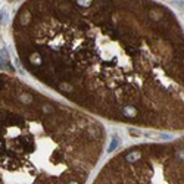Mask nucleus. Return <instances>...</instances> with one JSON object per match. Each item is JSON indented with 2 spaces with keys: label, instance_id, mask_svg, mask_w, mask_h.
Returning <instances> with one entry per match:
<instances>
[{
  "label": "nucleus",
  "instance_id": "f257e3e1",
  "mask_svg": "<svg viewBox=\"0 0 184 184\" xmlns=\"http://www.w3.org/2000/svg\"><path fill=\"white\" fill-rule=\"evenodd\" d=\"M19 62L102 118L184 130V37L146 0H27L12 19Z\"/></svg>",
  "mask_w": 184,
  "mask_h": 184
},
{
  "label": "nucleus",
  "instance_id": "f03ea898",
  "mask_svg": "<svg viewBox=\"0 0 184 184\" xmlns=\"http://www.w3.org/2000/svg\"><path fill=\"white\" fill-rule=\"evenodd\" d=\"M105 142L94 118L0 72V184H87Z\"/></svg>",
  "mask_w": 184,
  "mask_h": 184
},
{
  "label": "nucleus",
  "instance_id": "7ed1b4c3",
  "mask_svg": "<svg viewBox=\"0 0 184 184\" xmlns=\"http://www.w3.org/2000/svg\"><path fill=\"white\" fill-rule=\"evenodd\" d=\"M91 184H184V139L131 146L109 159Z\"/></svg>",
  "mask_w": 184,
  "mask_h": 184
},
{
  "label": "nucleus",
  "instance_id": "20e7f679",
  "mask_svg": "<svg viewBox=\"0 0 184 184\" xmlns=\"http://www.w3.org/2000/svg\"><path fill=\"white\" fill-rule=\"evenodd\" d=\"M3 56H5V55H0V66H2V68H5V66H9V63L6 62L8 59L5 60V59H3Z\"/></svg>",
  "mask_w": 184,
  "mask_h": 184
}]
</instances>
